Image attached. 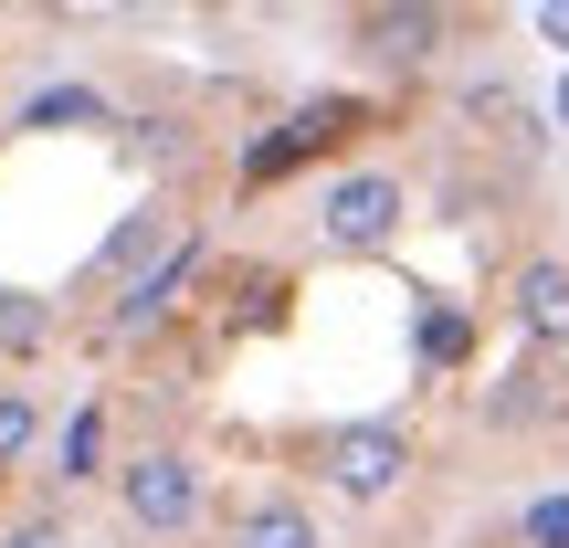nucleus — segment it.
Instances as JSON below:
<instances>
[{
    "mask_svg": "<svg viewBox=\"0 0 569 548\" xmlns=\"http://www.w3.org/2000/svg\"><path fill=\"white\" fill-rule=\"evenodd\" d=\"M317 232H327V253H380L390 232H401V180H390V169H348V180H327Z\"/></svg>",
    "mask_w": 569,
    "mask_h": 548,
    "instance_id": "nucleus-1",
    "label": "nucleus"
},
{
    "mask_svg": "<svg viewBox=\"0 0 569 548\" xmlns=\"http://www.w3.org/2000/svg\"><path fill=\"white\" fill-rule=\"evenodd\" d=\"M127 517H138L148 538L201 528V465H190V454H138V465H127Z\"/></svg>",
    "mask_w": 569,
    "mask_h": 548,
    "instance_id": "nucleus-2",
    "label": "nucleus"
},
{
    "mask_svg": "<svg viewBox=\"0 0 569 548\" xmlns=\"http://www.w3.org/2000/svg\"><path fill=\"white\" fill-rule=\"evenodd\" d=\"M401 465H411V444L390 422H348V432H327V475H338V496H390L401 486Z\"/></svg>",
    "mask_w": 569,
    "mask_h": 548,
    "instance_id": "nucleus-3",
    "label": "nucleus"
},
{
    "mask_svg": "<svg viewBox=\"0 0 569 548\" xmlns=\"http://www.w3.org/2000/svg\"><path fill=\"white\" fill-rule=\"evenodd\" d=\"M338 127H348V106H306V117H284L274 138H253V148H243V180H284V169H296V159H317Z\"/></svg>",
    "mask_w": 569,
    "mask_h": 548,
    "instance_id": "nucleus-4",
    "label": "nucleus"
},
{
    "mask_svg": "<svg viewBox=\"0 0 569 548\" xmlns=\"http://www.w3.org/2000/svg\"><path fill=\"white\" fill-rule=\"evenodd\" d=\"M201 275V243H169L159 265H148L138 285H127V306H117V338H138V327H159L169 306H180V285Z\"/></svg>",
    "mask_w": 569,
    "mask_h": 548,
    "instance_id": "nucleus-5",
    "label": "nucleus"
},
{
    "mask_svg": "<svg viewBox=\"0 0 569 548\" xmlns=\"http://www.w3.org/2000/svg\"><path fill=\"white\" fill-rule=\"evenodd\" d=\"M432 42H443V11H359V53L380 63H422Z\"/></svg>",
    "mask_w": 569,
    "mask_h": 548,
    "instance_id": "nucleus-6",
    "label": "nucleus"
},
{
    "mask_svg": "<svg viewBox=\"0 0 569 548\" xmlns=\"http://www.w3.org/2000/svg\"><path fill=\"white\" fill-rule=\"evenodd\" d=\"M232 548H327L317 517L296 507V496H253L243 517H232Z\"/></svg>",
    "mask_w": 569,
    "mask_h": 548,
    "instance_id": "nucleus-7",
    "label": "nucleus"
},
{
    "mask_svg": "<svg viewBox=\"0 0 569 548\" xmlns=\"http://www.w3.org/2000/svg\"><path fill=\"white\" fill-rule=\"evenodd\" d=\"M517 327L549 338V348H569V265H528V275H517Z\"/></svg>",
    "mask_w": 569,
    "mask_h": 548,
    "instance_id": "nucleus-8",
    "label": "nucleus"
},
{
    "mask_svg": "<svg viewBox=\"0 0 569 548\" xmlns=\"http://www.w3.org/2000/svg\"><path fill=\"white\" fill-rule=\"evenodd\" d=\"M106 117V96H96V84H53V96H32V106H21V127H96Z\"/></svg>",
    "mask_w": 569,
    "mask_h": 548,
    "instance_id": "nucleus-9",
    "label": "nucleus"
},
{
    "mask_svg": "<svg viewBox=\"0 0 569 548\" xmlns=\"http://www.w3.org/2000/svg\"><path fill=\"white\" fill-rule=\"evenodd\" d=\"M53 465H63V475H74V486H84V475H96V465H106V411H96V401H84V411H74V422H63V444H53Z\"/></svg>",
    "mask_w": 569,
    "mask_h": 548,
    "instance_id": "nucleus-10",
    "label": "nucleus"
},
{
    "mask_svg": "<svg viewBox=\"0 0 569 548\" xmlns=\"http://www.w3.org/2000/svg\"><path fill=\"white\" fill-rule=\"evenodd\" d=\"M42 338H53V317H42V296H0V359H32Z\"/></svg>",
    "mask_w": 569,
    "mask_h": 548,
    "instance_id": "nucleus-11",
    "label": "nucleus"
},
{
    "mask_svg": "<svg viewBox=\"0 0 569 548\" xmlns=\"http://www.w3.org/2000/svg\"><path fill=\"white\" fill-rule=\"evenodd\" d=\"M148 243H159V211H138V222H117V243L96 253V275H127V265H148Z\"/></svg>",
    "mask_w": 569,
    "mask_h": 548,
    "instance_id": "nucleus-12",
    "label": "nucleus"
},
{
    "mask_svg": "<svg viewBox=\"0 0 569 548\" xmlns=\"http://www.w3.org/2000/svg\"><path fill=\"white\" fill-rule=\"evenodd\" d=\"M517 538H528V548H569V496H528Z\"/></svg>",
    "mask_w": 569,
    "mask_h": 548,
    "instance_id": "nucleus-13",
    "label": "nucleus"
},
{
    "mask_svg": "<svg viewBox=\"0 0 569 548\" xmlns=\"http://www.w3.org/2000/svg\"><path fill=\"white\" fill-rule=\"evenodd\" d=\"M32 422H42V411H32V390H0V465L32 444Z\"/></svg>",
    "mask_w": 569,
    "mask_h": 548,
    "instance_id": "nucleus-14",
    "label": "nucleus"
},
{
    "mask_svg": "<svg viewBox=\"0 0 569 548\" xmlns=\"http://www.w3.org/2000/svg\"><path fill=\"white\" fill-rule=\"evenodd\" d=\"M422 359H465V317L453 306H422Z\"/></svg>",
    "mask_w": 569,
    "mask_h": 548,
    "instance_id": "nucleus-15",
    "label": "nucleus"
},
{
    "mask_svg": "<svg viewBox=\"0 0 569 548\" xmlns=\"http://www.w3.org/2000/svg\"><path fill=\"white\" fill-rule=\"evenodd\" d=\"M538 42H559V53H569V0H538Z\"/></svg>",
    "mask_w": 569,
    "mask_h": 548,
    "instance_id": "nucleus-16",
    "label": "nucleus"
},
{
    "mask_svg": "<svg viewBox=\"0 0 569 548\" xmlns=\"http://www.w3.org/2000/svg\"><path fill=\"white\" fill-rule=\"evenodd\" d=\"M0 548H63V528H11Z\"/></svg>",
    "mask_w": 569,
    "mask_h": 548,
    "instance_id": "nucleus-17",
    "label": "nucleus"
},
{
    "mask_svg": "<svg viewBox=\"0 0 569 548\" xmlns=\"http://www.w3.org/2000/svg\"><path fill=\"white\" fill-rule=\"evenodd\" d=\"M549 127H569V74H559V84H549Z\"/></svg>",
    "mask_w": 569,
    "mask_h": 548,
    "instance_id": "nucleus-18",
    "label": "nucleus"
}]
</instances>
